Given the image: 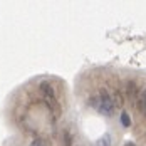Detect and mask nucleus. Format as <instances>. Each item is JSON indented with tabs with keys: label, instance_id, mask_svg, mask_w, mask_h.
I'll return each instance as SVG.
<instances>
[{
	"label": "nucleus",
	"instance_id": "nucleus-6",
	"mask_svg": "<svg viewBox=\"0 0 146 146\" xmlns=\"http://www.w3.org/2000/svg\"><path fill=\"white\" fill-rule=\"evenodd\" d=\"M121 124H123L124 128H129V126H131V117H129V114H128L126 111L121 113Z\"/></svg>",
	"mask_w": 146,
	"mask_h": 146
},
{
	"label": "nucleus",
	"instance_id": "nucleus-2",
	"mask_svg": "<svg viewBox=\"0 0 146 146\" xmlns=\"http://www.w3.org/2000/svg\"><path fill=\"white\" fill-rule=\"evenodd\" d=\"M39 91H40V94H42V98H44L45 104L49 106V109L54 113V114H57L59 111H60V108H59V101H57V96H56V91L52 88V84L50 82H40V86H39Z\"/></svg>",
	"mask_w": 146,
	"mask_h": 146
},
{
	"label": "nucleus",
	"instance_id": "nucleus-5",
	"mask_svg": "<svg viewBox=\"0 0 146 146\" xmlns=\"http://www.w3.org/2000/svg\"><path fill=\"white\" fill-rule=\"evenodd\" d=\"M96 146H111V136L109 134H104L102 138H99L96 141Z\"/></svg>",
	"mask_w": 146,
	"mask_h": 146
},
{
	"label": "nucleus",
	"instance_id": "nucleus-7",
	"mask_svg": "<svg viewBox=\"0 0 146 146\" xmlns=\"http://www.w3.org/2000/svg\"><path fill=\"white\" fill-rule=\"evenodd\" d=\"M71 139H72V138H71V134L66 131V133H64V141H66V146H71Z\"/></svg>",
	"mask_w": 146,
	"mask_h": 146
},
{
	"label": "nucleus",
	"instance_id": "nucleus-9",
	"mask_svg": "<svg viewBox=\"0 0 146 146\" xmlns=\"http://www.w3.org/2000/svg\"><path fill=\"white\" fill-rule=\"evenodd\" d=\"M30 146H45V145L40 141V139H34V141L30 143Z\"/></svg>",
	"mask_w": 146,
	"mask_h": 146
},
{
	"label": "nucleus",
	"instance_id": "nucleus-10",
	"mask_svg": "<svg viewBox=\"0 0 146 146\" xmlns=\"http://www.w3.org/2000/svg\"><path fill=\"white\" fill-rule=\"evenodd\" d=\"M124 146H136V145H134V143H126Z\"/></svg>",
	"mask_w": 146,
	"mask_h": 146
},
{
	"label": "nucleus",
	"instance_id": "nucleus-1",
	"mask_svg": "<svg viewBox=\"0 0 146 146\" xmlns=\"http://www.w3.org/2000/svg\"><path fill=\"white\" fill-rule=\"evenodd\" d=\"M91 106H92L99 114H102V116H106V117L114 116V113H116L114 99L111 98V94H109L106 89H101L99 94L92 96V99H91Z\"/></svg>",
	"mask_w": 146,
	"mask_h": 146
},
{
	"label": "nucleus",
	"instance_id": "nucleus-4",
	"mask_svg": "<svg viewBox=\"0 0 146 146\" xmlns=\"http://www.w3.org/2000/svg\"><path fill=\"white\" fill-rule=\"evenodd\" d=\"M136 108H138V111H139V114H141V116H146V89H145V91H141Z\"/></svg>",
	"mask_w": 146,
	"mask_h": 146
},
{
	"label": "nucleus",
	"instance_id": "nucleus-8",
	"mask_svg": "<svg viewBox=\"0 0 146 146\" xmlns=\"http://www.w3.org/2000/svg\"><path fill=\"white\" fill-rule=\"evenodd\" d=\"M114 98H116V102L119 104V106H121V104H123V98H121V92H119V91H116V94H114Z\"/></svg>",
	"mask_w": 146,
	"mask_h": 146
},
{
	"label": "nucleus",
	"instance_id": "nucleus-3",
	"mask_svg": "<svg viewBox=\"0 0 146 146\" xmlns=\"http://www.w3.org/2000/svg\"><path fill=\"white\" fill-rule=\"evenodd\" d=\"M139 94H141V91L138 88V84L134 81H129L128 86H126V98H128V101H129V104H131L133 108H136L138 99H139Z\"/></svg>",
	"mask_w": 146,
	"mask_h": 146
}]
</instances>
